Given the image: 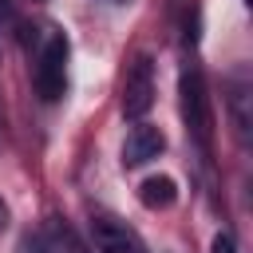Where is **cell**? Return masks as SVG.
<instances>
[{
  "label": "cell",
  "mask_w": 253,
  "mask_h": 253,
  "mask_svg": "<svg viewBox=\"0 0 253 253\" xmlns=\"http://www.w3.org/2000/svg\"><path fill=\"white\" fill-rule=\"evenodd\" d=\"M91 245H95V253H146L142 237L126 221L107 217V213L91 217Z\"/></svg>",
  "instance_id": "5"
},
{
  "label": "cell",
  "mask_w": 253,
  "mask_h": 253,
  "mask_svg": "<svg viewBox=\"0 0 253 253\" xmlns=\"http://www.w3.org/2000/svg\"><path fill=\"white\" fill-rule=\"evenodd\" d=\"M210 253H237V241H233V233H225V229H221V233L213 237Z\"/></svg>",
  "instance_id": "10"
},
{
  "label": "cell",
  "mask_w": 253,
  "mask_h": 253,
  "mask_svg": "<svg viewBox=\"0 0 253 253\" xmlns=\"http://www.w3.org/2000/svg\"><path fill=\"white\" fill-rule=\"evenodd\" d=\"M67 249H71V253H87V249H83V245H79V241H75L71 233H67Z\"/></svg>",
  "instance_id": "12"
},
{
  "label": "cell",
  "mask_w": 253,
  "mask_h": 253,
  "mask_svg": "<svg viewBox=\"0 0 253 253\" xmlns=\"http://www.w3.org/2000/svg\"><path fill=\"white\" fill-rule=\"evenodd\" d=\"M225 107H229V123H233V134L241 142L253 138V75L245 63H237L229 75H225Z\"/></svg>",
  "instance_id": "3"
},
{
  "label": "cell",
  "mask_w": 253,
  "mask_h": 253,
  "mask_svg": "<svg viewBox=\"0 0 253 253\" xmlns=\"http://www.w3.org/2000/svg\"><path fill=\"white\" fill-rule=\"evenodd\" d=\"M8 221H12V210H8V202L0 198V229H8Z\"/></svg>",
  "instance_id": "11"
},
{
  "label": "cell",
  "mask_w": 253,
  "mask_h": 253,
  "mask_svg": "<svg viewBox=\"0 0 253 253\" xmlns=\"http://www.w3.org/2000/svg\"><path fill=\"white\" fill-rule=\"evenodd\" d=\"M16 32H24V43L32 51V83L36 95L43 103H59L67 95V36L55 24H20Z\"/></svg>",
  "instance_id": "1"
},
{
  "label": "cell",
  "mask_w": 253,
  "mask_h": 253,
  "mask_svg": "<svg viewBox=\"0 0 253 253\" xmlns=\"http://www.w3.org/2000/svg\"><path fill=\"white\" fill-rule=\"evenodd\" d=\"M138 202H142L146 210H170V206L178 202V182H174L170 174H154V178H146V182L138 186Z\"/></svg>",
  "instance_id": "7"
},
{
  "label": "cell",
  "mask_w": 253,
  "mask_h": 253,
  "mask_svg": "<svg viewBox=\"0 0 253 253\" xmlns=\"http://www.w3.org/2000/svg\"><path fill=\"white\" fill-rule=\"evenodd\" d=\"M12 253H51V245H47L43 229H28V233L16 241V249H12Z\"/></svg>",
  "instance_id": "8"
},
{
  "label": "cell",
  "mask_w": 253,
  "mask_h": 253,
  "mask_svg": "<svg viewBox=\"0 0 253 253\" xmlns=\"http://www.w3.org/2000/svg\"><path fill=\"white\" fill-rule=\"evenodd\" d=\"M162 150H166V134H162L158 126H150V123H134L130 134H126V142H123V166H126V170L146 166V162L158 158Z\"/></svg>",
  "instance_id": "6"
},
{
  "label": "cell",
  "mask_w": 253,
  "mask_h": 253,
  "mask_svg": "<svg viewBox=\"0 0 253 253\" xmlns=\"http://www.w3.org/2000/svg\"><path fill=\"white\" fill-rule=\"evenodd\" d=\"M150 107H154V63L150 55H138L123 79V115L142 119Z\"/></svg>",
  "instance_id": "4"
},
{
  "label": "cell",
  "mask_w": 253,
  "mask_h": 253,
  "mask_svg": "<svg viewBox=\"0 0 253 253\" xmlns=\"http://www.w3.org/2000/svg\"><path fill=\"white\" fill-rule=\"evenodd\" d=\"M178 91H182V119H186V130L198 138V146H202V150H210V138H213V115H210L206 79H202V71H198L194 63H190V67H182Z\"/></svg>",
  "instance_id": "2"
},
{
  "label": "cell",
  "mask_w": 253,
  "mask_h": 253,
  "mask_svg": "<svg viewBox=\"0 0 253 253\" xmlns=\"http://www.w3.org/2000/svg\"><path fill=\"white\" fill-rule=\"evenodd\" d=\"M16 28H20V16H16L12 0H0V40H4L8 32H16Z\"/></svg>",
  "instance_id": "9"
}]
</instances>
